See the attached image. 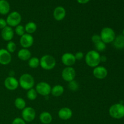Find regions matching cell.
Wrapping results in <instances>:
<instances>
[{"label":"cell","mask_w":124,"mask_h":124,"mask_svg":"<svg viewBox=\"0 0 124 124\" xmlns=\"http://www.w3.org/2000/svg\"><path fill=\"white\" fill-rule=\"evenodd\" d=\"M76 58L74 54L71 53H65L62 55L61 61L66 67H71L76 62Z\"/></svg>","instance_id":"obj_13"},{"label":"cell","mask_w":124,"mask_h":124,"mask_svg":"<svg viewBox=\"0 0 124 124\" xmlns=\"http://www.w3.org/2000/svg\"><path fill=\"white\" fill-rule=\"evenodd\" d=\"M94 45L96 48V51H97L98 52H103L106 49V44L104 43L102 40L97 43L94 44Z\"/></svg>","instance_id":"obj_27"},{"label":"cell","mask_w":124,"mask_h":124,"mask_svg":"<svg viewBox=\"0 0 124 124\" xmlns=\"http://www.w3.org/2000/svg\"><path fill=\"white\" fill-rule=\"evenodd\" d=\"M22 17L20 13L18 12H12L8 14L7 16L6 22L8 26L13 27H16L17 25H19L21 22Z\"/></svg>","instance_id":"obj_6"},{"label":"cell","mask_w":124,"mask_h":124,"mask_svg":"<svg viewBox=\"0 0 124 124\" xmlns=\"http://www.w3.org/2000/svg\"><path fill=\"white\" fill-rule=\"evenodd\" d=\"M19 42L21 47L24 48H29L33 46L34 43V38L30 34L25 33L21 36Z\"/></svg>","instance_id":"obj_10"},{"label":"cell","mask_w":124,"mask_h":124,"mask_svg":"<svg viewBox=\"0 0 124 124\" xmlns=\"http://www.w3.org/2000/svg\"><path fill=\"white\" fill-rule=\"evenodd\" d=\"M113 46L116 49L121 50L124 48V36L120 35L116 36L115 40L113 42Z\"/></svg>","instance_id":"obj_20"},{"label":"cell","mask_w":124,"mask_h":124,"mask_svg":"<svg viewBox=\"0 0 124 124\" xmlns=\"http://www.w3.org/2000/svg\"><path fill=\"white\" fill-rule=\"evenodd\" d=\"M109 115L111 117L116 119H120L124 117V105L117 103L111 105L109 108Z\"/></svg>","instance_id":"obj_5"},{"label":"cell","mask_w":124,"mask_h":124,"mask_svg":"<svg viewBox=\"0 0 124 124\" xmlns=\"http://www.w3.org/2000/svg\"><path fill=\"white\" fill-rule=\"evenodd\" d=\"M35 90L38 94L43 96H47L51 93L52 87L48 83L42 81L38 83L35 87Z\"/></svg>","instance_id":"obj_7"},{"label":"cell","mask_w":124,"mask_h":124,"mask_svg":"<svg viewBox=\"0 0 124 124\" xmlns=\"http://www.w3.org/2000/svg\"><path fill=\"white\" fill-rule=\"evenodd\" d=\"M122 33H123V35L124 36V30H123V31H122Z\"/></svg>","instance_id":"obj_36"},{"label":"cell","mask_w":124,"mask_h":124,"mask_svg":"<svg viewBox=\"0 0 124 124\" xmlns=\"http://www.w3.org/2000/svg\"></svg>","instance_id":"obj_37"},{"label":"cell","mask_w":124,"mask_h":124,"mask_svg":"<svg viewBox=\"0 0 124 124\" xmlns=\"http://www.w3.org/2000/svg\"><path fill=\"white\" fill-rule=\"evenodd\" d=\"M24 28H25V31L26 33L31 35L34 33L37 30V25L34 22H29L25 24Z\"/></svg>","instance_id":"obj_23"},{"label":"cell","mask_w":124,"mask_h":124,"mask_svg":"<svg viewBox=\"0 0 124 124\" xmlns=\"http://www.w3.org/2000/svg\"><path fill=\"white\" fill-rule=\"evenodd\" d=\"M69 88L71 91L76 92V91H77L79 88L78 83L76 81L73 80V81L69 82Z\"/></svg>","instance_id":"obj_30"},{"label":"cell","mask_w":124,"mask_h":124,"mask_svg":"<svg viewBox=\"0 0 124 124\" xmlns=\"http://www.w3.org/2000/svg\"><path fill=\"white\" fill-rule=\"evenodd\" d=\"M66 16V10L62 6H58L53 11V17L58 21H61L65 18Z\"/></svg>","instance_id":"obj_16"},{"label":"cell","mask_w":124,"mask_h":124,"mask_svg":"<svg viewBox=\"0 0 124 124\" xmlns=\"http://www.w3.org/2000/svg\"><path fill=\"white\" fill-rule=\"evenodd\" d=\"M93 76L98 79H104L107 76L108 70L105 67L98 65L94 68L93 70Z\"/></svg>","instance_id":"obj_12"},{"label":"cell","mask_w":124,"mask_h":124,"mask_svg":"<svg viewBox=\"0 0 124 124\" xmlns=\"http://www.w3.org/2000/svg\"><path fill=\"white\" fill-rule=\"evenodd\" d=\"M39 65L45 70H51L54 69L56 64V59L53 56L45 54L41 58Z\"/></svg>","instance_id":"obj_3"},{"label":"cell","mask_w":124,"mask_h":124,"mask_svg":"<svg viewBox=\"0 0 124 124\" xmlns=\"http://www.w3.org/2000/svg\"><path fill=\"white\" fill-rule=\"evenodd\" d=\"M78 1V2L81 4H85L88 3L90 1V0H76Z\"/></svg>","instance_id":"obj_35"},{"label":"cell","mask_w":124,"mask_h":124,"mask_svg":"<svg viewBox=\"0 0 124 124\" xmlns=\"http://www.w3.org/2000/svg\"><path fill=\"white\" fill-rule=\"evenodd\" d=\"M19 85L23 89L29 90L33 87L35 85V79L30 74L24 73L20 76L19 79Z\"/></svg>","instance_id":"obj_2"},{"label":"cell","mask_w":124,"mask_h":124,"mask_svg":"<svg viewBox=\"0 0 124 124\" xmlns=\"http://www.w3.org/2000/svg\"><path fill=\"white\" fill-rule=\"evenodd\" d=\"M62 78L65 81L70 82L75 80L76 76V70L72 67H67L63 69L61 73Z\"/></svg>","instance_id":"obj_8"},{"label":"cell","mask_w":124,"mask_h":124,"mask_svg":"<svg viewBox=\"0 0 124 124\" xmlns=\"http://www.w3.org/2000/svg\"><path fill=\"white\" fill-rule=\"evenodd\" d=\"M7 22L3 18H0V29H3L4 28L7 26Z\"/></svg>","instance_id":"obj_34"},{"label":"cell","mask_w":124,"mask_h":124,"mask_svg":"<svg viewBox=\"0 0 124 124\" xmlns=\"http://www.w3.org/2000/svg\"><path fill=\"white\" fill-rule=\"evenodd\" d=\"M16 49V45L15 42L12 41H8L6 46V50L9 53H12L15 52Z\"/></svg>","instance_id":"obj_28"},{"label":"cell","mask_w":124,"mask_h":124,"mask_svg":"<svg viewBox=\"0 0 124 124\" xmlns=\"http://www.w3.org/2000/svg\"><path fill=\"white\" fill-rule=\"evenodd\" d=\"M18 57L19 59L24 61H29L31 57V52L28 48H21L18 51Z\"/></svg>","instance_id":"obj_18"},{"label":"cell","mask_w":124,"mask_h":124,"mask_svg":"<svg viewBox=\"0 0 124 124\" xmlns=\"http://www.w3.org/2000/svg\"><path fill=\"white\" fill-rule=\"evenodd\" d=\"M101 41V38L100 35H98V34H94L92 36V41L93 42V44L97 43L99 41Z\"/></svg>","instance_id":"obj_31"},{"label":"cell","mask_w":124,"mask_h":124,"mask_svg":"<svg viewBox=\"0 0 124 124\" xmlns=\"http://www.w3.org/2000/svg\"><path fill=\"white\" fill-rule=\"evenodd\" d=\"M39 64L40 60L37 57H31L28 61V65L31 69H36L38 67Z\"/></svg>","instance_id":"obj_25"},{"label":"cell","mask_w":124,"mask_h":124,"mask_svg":"<svg viewBox=\"0 0 124 124\" xmlns=\"http://www.w3.org/2000/svg\"><path fill=\"white\" fill-rule=\"evenodd\" d=\"M101 40L107 44L112 43L116 38L115 31L112 28L109 27H104L101 31L100 34Z\"/></svg>","instance_id":"obj_4"},{"label":"cell","mask_w":124,"mask_h":124,"mask_svg":"<svg viewBox=\"0 0 124 124\" xmlns=\"http://www.w3.org/2000/svg\"><path fill=\"white\" fill-rule=\"evenodd\" d=\"M12 124H26L25 122L23 119L22 118L20 117H16L15 119L12 122Z\"/></svg>","instance_id":"obj_32"},{"label":"cell","mask_w":124,"mask_h":124,"mask_svg":"<svg viewBox=\"0 0 124 124\" xmlns=\"http://www.w3.org/2000/svg\"><path fill=\"white\" fill-rule=\"evenodd\" d=\"M10 7L8 2L6 0H0V14L7 15L9 12Z\"/></svg>","instance_id":"obj_22"},{"label":"cell","mask_w":124,"mask_h":124,"mask_svg":"<svg viewBox=\"0 0 124 124\" xmlns=\"http://www.w3.org/2000/svg\"><path fill=\"white\" fill-rule=\"evenodd\" d=\"M14 36V31L12 27L10 26H6L2 29L1 31V37L4 41H10Z\"/></svg>","instance_id":"obj_15"},{"label":"cell","mask_w":124,"mask_h":124,"mask_svg":"<svg viewBox=\"0 0 124 124\" xmlns=\"http://www.w3.org/2000/svg\"><path fill=\"white\" fill-rule=\"evenodd\" d=\"M5 87L10 91L15 90L19 87V82L13 76H8L6 78L4 82Z\"/></svg>","instance_id":"obj_11"},{"label":"cell","mask_w":124,"mask_h":124,"mask_svg":"<svg viewBox=\"0 0 124 124\" xmlns=\"http://www.w3.org/2000/svg\"><path fill=\"white\" fill-rule=\"evenodd\" d=\"M38 93L35 88H31L27 90V98L30 101H35L37 98Z\"/></svg>","instance_id":"obj_26"},{"label":"cell","mask_w":124,"mask_h":124,"mask_svg":"<svg viewBox=\"0 0 124 124\" xmlns=\"http://www.w3.org/2000/svg\"><path fill=\"white\" fill-rule=\"evenodd\" d=\"M39 120L43 124H50L52 122L53 117L52 115L47 111H44L39 115Z\"/></svg>","instance_id":"obj_19"},{"label":"cell","mask_w":124,"mask_h":124,"mask_svg":"<svg viewBox=\"0 0 124 124\" xmlns=\"http://www.w3.org/2000/svg\"><path fill=\"white\" fill-rule=\"evenodd\" d=\"M23 119L25 122H30L33 121L36 117V111L35 109L30 107H26L22 110L21 113Z\"/></svg>","instance_id":"obj_9"},{"label":"cell","mask_w":124,"mask_h":124,"mask_svg":"<svg viewBox=\"0 0 124 124\" xmlns=\"http://www.w3.org/2000/svg\"><path fill=\"white\" fill-rule=\"evenodd\" d=\"M85 61L88 66L94 68L98 66L101 62L100 53L94 50L88 51L85 56Z\"/></svg>","instance_id":"obj_1"},{"label":"cell","mask_w":124,"mask_h":124,"mask_svg":"<svg viewBox=\"0 0 124 124\" xmlns=\"http://www.w3.org/2000/svg\"><path fill=\"white\" fill-rule=\"evenodd\" d=\"M14 104L15 107L18 110H23L26 107V102L25 100L22 98H17L15 100Z\"/></svg>","instance_id":"obj_24"},{"label":"cell","mask_w":124,"mask_h":124,"mask_svg":"<svg viewBox=\"0 0 124 124\" xmlns=\"http://www.w3.org/2000/svg\"><path fill=\"white\" fill-rule=\"evenodd\" d=\"M74 55H75V58H76V60H81L84 57V54L83 52H76Z\"/></svg>","instance_id":"obj_33"},{"label":"cell","mask_w":124,"mask_h":124,"mask_svg":"<svg viewBox=\"0 0 124 124\" xmlns=\"http://www.w3.org/2000/svg\"><path fill=\"white\" fill-rule=\"evenodd\" d=\"M12 61L11 53L4 48L0 49V64L6 65L9 64Z\"/></svg>","instance_id":"obj_14"},{"label":"cell","mask_w":124,"mask_h":124,"mask_svg":"<svg viewBox=\"0 0 124 124\" xmlns=\"http://www.w3.org/2000/svg\"><path fill=\"white\" fill-rule=\"evenodd\" d=\"M15 32L16 34L18 36H22L25 33V28L24 26L22 25H18L16 27H15Z\"/></svg>","instance_id":"obj_29"},{"label":"cell","mask_w":124,"mask_h":124,"mask_svg":"<svg viewBox=\"0 0 124 124\" xmlns=\"http://www.w3.org/2000/svg\"><path fill=\"white\" fill-rule=\"evenodd\" d=\"M64 88L61 85H55L52 87L51 94L54 97H59L64 93Z\"/></svg>","instance_id":"obj_21"},{"label":"cell","mask_w":124,"mask_h":124,"mask_svg":"<svg viewBox=\"0 0 124 124\" xmlns=\"http://www.w3.org/2000/svg\"><path fill=\"white\" fill-rule=\"evenodd\" d=\"M73 111L70 108L63 107L58 111V116L59 118L64 121L69 120L72 117Z\"/></svg>","instance_id":"obj_17"}]
</instances>
